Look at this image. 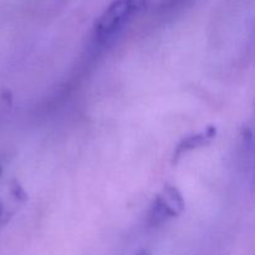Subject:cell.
<instances>
[{"mask_svg": "<svg viewBox=\"0 0 255 255\" xmlns=\"http://www.w3.org/2000/svg\"><path fill=\"white\" fill-rule=\"evenodd\" d=\"M184 209V201L181 192L174 186L167 184L154 197L148 213V223L158 227L169 218L179 216Z\"/></svg>", "mask_w": 255, "mask_h": 255, "instance_id": "7a4b0ae2", "label": "cell"}, {"mask_svg": "<svg viewBox=\"0 0 255 255\" xmlns=\"http://www.w3.org/2000/svg\"><path fill=\"white\" fill-rule=\"evenodd\" d=\"M134 255H151L148 251H146V249H142V251H138Z\"/></svg>", "mask_w": 255, "mask_h": 255, "instance_id": "5b68a950", "label": "cell"}, {"mask_svg": "<svg viewBox=\"0 0 255 255\" xmlns=\"http://www.w3.org/2000/svg\"><path fill=\"white\" fill-rule=\"evenodd\" d=\"M0 172H1V169H0Z\"/></svg>", "mask_w": 255, "mask_h": 255, "instance_id": "8992f818", "label": "cell"}, {"mask_svg": "<svg viewBox=\"0 0 255 255\" xmlns=\"http://www.w3.org/2000/svg\"><path fill=\"white\" fill-rule=\"evenodd\" d=\"M146 4L147 0H112L95 24V40L99 44L114 40Z\"/></svg>", "mask_w": 255, "mask_h": 255, "instance_id": "6da1fadb", "label": "cell"}, {"mask_svg": "<svg viewBox=\"0 0 255 255\" xmlns=\"http://www.w3.org/2000/svg\"><path fill=\"white\" fill-rule=\"evenodd\" d=\"M217 136V128L214 126L207 127L206 129H203L199 133L191 134V136L186 137V138L182 139L176 147V151L173 154V162H177L181 156L186 152L192 151L194 148H199V147L207 146V144L211 143Z\"/></svg>", "mask_w": 255, "mask_h": 255, "instance_id": "3957f363", "label": "cell"}, {"mask_svg": "<svg viewBox=\"0 0 255 255\" xmlns=\"http://www.w3.org/2000/svg\"><path fill=\"white\" fill-rule=\"evenodd\" d=\"M12 214H14V211H10L2 202H0V229L10 221Z\"/></svg>", "mask_w": 255, "mask_h": 255, "instance_id": "277c9868", "label": "cell"}]
</instances>
